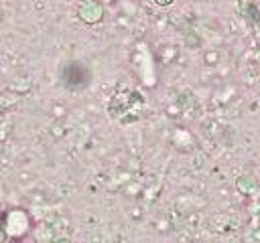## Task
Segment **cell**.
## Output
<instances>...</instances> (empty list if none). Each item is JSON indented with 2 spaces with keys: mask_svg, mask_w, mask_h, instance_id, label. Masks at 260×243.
<instances>
[{
  "mask_svg": "<svg viewBox=\"0 0 260 243\" xmlns=\"http://www.w3.org/2000/svg\"><path fill=\"white\" fill-rule=\"evenodd\" d=\"M154 2H158V4H171L173 0H154Z\"/></svg>",
  "mask_w": 260,
  "mask_h": 243,
  "instance_id": "6da1fadb",
  "label": "cell"
}]
</instances>
